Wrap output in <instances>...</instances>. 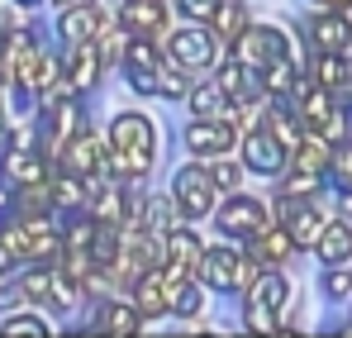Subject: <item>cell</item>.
<instances>
[{
    "mask_svg": "<svg viewBox=\"0 0 352 338\" xmlns=\"http://www.w3.org/2000/svg\"><path fill=\"white\" fill-rule=\"evenodd\" d=\"M153 148H157V134L143 114H115V124H110V167L119 176H143L153 167Z\"/></svg>",
    "mask_w": 352,
    "mask_h": 338,
    "instance_id": "6da1fadb",
    "label": "cell"
},
{
    "mask_svg": "<svg viewBox=\"0 0 352 338\" xmlns=\"http://www.w3.org/2000/svg\"><path fill=\"white\" fill-rule=\"evenodd\" d=\"M200 277L214 291H248V282L257 277V267L243 253H234V248H205L200 253Z\"/></svg>",
    "mask_w": 352,
    "mask_h": 338,
    "instance_id": "7a4b0ae2",
    "label": "cell"
},
{
    "mask_svg": "<svg viewBox=\"0 0 352 338\" xmlns=\"http://www.w3.org/2000/svg\"><path fill=\"white\" fill-rule=\"evenodd\" d=\"M167 57H172V67H181V72H205V67H214V62H219V34H210V29L190 24V29L172 34Z\"/></svg>",
    "mask_w": 352,
    "mask_h": 338,
    "instance_id": "3957f363",
    "label": "cell"
},
{
    "mask_svg": "<svg viewBox=\"0 0 352 338\" xmlns=\"http://www.w3.org/2000/svg\"><path fill=\"white\" fill-rule=\"evenodd\" d=\"M100 162H105V148H100V138H96L86 124L62 138V167L72 171V176L91 181V176H100Z\"/></svg>",
    "mask_w": 352,
    "mask_h": 338,
    "instance_id": "277c9868",
    "label": "cell"
},
{
    "mask_svg": "<svg viewBox=\"0 0 352 338\" xmlns=\"http://www.w3.org/2000/svg\"><path fill=\"white\" fill-rule=\"evenodd\" d=\"M172 200L181 205V215H210L214 210V181H210V171L200 167H181L172 181Z\"/></svg>",
    "mask_w": 352,
    "mask_h": 338,
    "instance_id": "5b68a950",
    "label": "cell"
},
{
    "mask_svg": "<svg viewBox=\"0 0 352 338\" xmlns=\"http://www.w3.org/2000/svg\"><path fill=\"white\" fill-rule=\"evenodd\" d=\"M234 43H238V62H248V67H257V72L286 53V34L272 29V24H248Z\"/></svg>",
    "mask_w": 352,
    "mask_h": 338,
    "instance_id": "8992f818",
    "label": "cell"
},
{
    "mask_svg": "<svg viewBox=\"0 0 352 338\" xmlns=\"http://www.w3.org/2000/svg\"><path fill=\"white\" fill-rule=\"evenodd\" d=\"M243 162L257 171V176H276V171L286 167V143L272 129H252L243 138Z\"/></svg>",
    "mask_w": 352,
    "mask_h": 338,
    "instance_id": "52a82bcc",
    "label": "cell"
},
{
    "mask_svg": "<svg viewBox=\"0 0 352 338\" xmlns=\"http://www.w3.org/2000/svg\"><path fill=\"white\" fill-rule=\"evenodd\" d=\"M200 238L190 233V229H167L162 233V262L157 267H167V272H181V277H195V267H200Z\"/></svg>",
    "mask_w": 352,
    "mask_h": 338,
    "instance_id": "ba28073f",
    "label": "cell"
},
{
    "mask_svg": "<svg viewBox=\"0 0 352 338\" xmlns=\"http://www.w3.org/2000/svg\"><path fill=\"white\" fill-rule=\"evenodd\" d=\"M214 220H219L224 233H234V238H252L257 229H267V205H262V200H252V196H234Z\"/></svg>",
    "mask_w": 352,
    "mask_h": 338,
    "instance_id": "9c48e42d",
    "label": "cell"
},
{
    "mask_svg": "<svg viewBox=\"0 0 352 338\" xmlns=\"http://www.w3.org/2000/svg\"><path fill=\"white\" fill-rule=\"evenodd\" d=\"M281 229L291 233L295 248H314V238H319L324 220H319V210L305 205L300 196H281Z\"/></svg>",
    "mask_w": 352,
    "mask_h": 338,
    "instance_id": "30bf717a",
    "label": "cell"
},
{
    "mask_svg": "<svg viewBox=\"0 0 352 338\" xmlns=\"http://www.w3.org/2000/svg\"><path fill=\"white\" fill-rule=\"evenodd\" d=\"M119 24H124L129 34H138V39H157V34L167 29V5H162V0H124Z\"/></svg>",
    "mask_w": 352,
    "mask_h": 338,
    "instance_id": "8fae6325",
    "label": "cell"
},
{
    "mask_svg": "<svg viewBox=\"0 0 352 338\" xmlns=\"http://www.w3.org/2000/svg\"><path fill=\"white\" fill-rule=\"evenodd\" d=\"M0 162H5V181H14V186H48V162H43L38 148L14 143Z\"/></svg>",
    "mask_w": 352,
    "mask_h": 338,
    "instance_id": "7c38bea8",
    "label": "cell"
},
{
    "mask_svg": "<svg viewBox=\"0 0 352 338\" xmlns=\"http://www.w3.org/2000/svg\"><path fill=\"white\" fill-rule=\"evenodd\" d=\"M214 81H219V91H224L234 105H252V101L262 96V76H257V67H248V62H224Z\"/></svg>",
    "mask_w": 352,
    "mask_h": 338,
    "instance_id": "4fadbf2b",
    "label": "cell"
},
{
    "mask_svg": "<svg viewBox=\"0 0 352 338\" xmlns=\"http://www.w3.org/2000/svg\"><path fill=\"white\" fill-rule=\"evenodd\" d=\"M309 34H314V43H319L324 53H348L352 48V19L343 14V10L314 14V19H309Z\"/></svg>",
    "mask_w": 352,
    "mask_h": 338,
    "instance_id": "5bb4252c",
    "label": "cell"
},
{
    "mask_svg": "<svg viewBox=\"0 0 352 338\" xmlns=\"http://www.w3.org/2000/svg\"><path fill=\"white\" fill-rule=\"evenodd\" d=\"M100 72H105V57H100V48L91 39L86 43H72V57H67V86L72 91H91L100 81Z\"/></svg>",
    "mask_w": 352,
    "mask_h": 338,
    "instance_id": "9a60e30c",
    "label": "cell"
},
{
    "mask_svg": "<svg viewBox=\"0 0 352 338\" xmlns=\"http://www.w3.org/2000/svg\"><path fill=\"white\" fill-rule=\"evenodd\" d=\"M234 134H238L234 119L214 114V119H200V124H190V129H186V143H190L195 153H224V148H234Z\"/></svg>",
    "mask_w": 352,
    "mask_h": 338,
    "instance_id": "2e32d148",
    "label": "cell"
},
{
    "mask_svg": "<svg viewBox=\"0 0 352 338\" xmlns=\"http://www.w3.org/2000/svg\"><path fill=\"white\" fill-rule=\"evenodd\" d=\"M286 295H291V286H286V277H276L272 267H267V272H257V277L248 282V305H252V310L276 315V310L286 305Z\"/></svg>",
    "mask_w": 352,
    "mask_h": 338,
    "instance_id": "e0dca14e",
    "label": "cell"
},
{
    "mask_svg": "<svg viewBox=\"0 0 352 338\" xmlns=\"http://www.w3.org/2000/svg\"><path fill=\"white\" fill-rule=\"evenodd\" d=\"M314 253H319V262H329V267H343L352 257V224H324L319 229V238H314Z\"/></svg>",
    "mask_w": 352,
    "mask_h": 338,
    "instance_id": "ac0fdd59",
    "label": "cell"
},
{
    "mask_svg": "<svg viewBox=\"0 0 352 338\" xmlns=\"http://www.w3.org/2000/svg\"><path fill=\"white\" fill-rule=\"evenodd\" d=\"M100 24H105V14H100L96 5H86V0L62 10V39H67V43H86V39H96Z\"/></svg>",
    "mask_w": 352,
    "mask_h": 338,
    "instance_id": "d6986e66",
    "label": "cell"
},
{
    "mask_svg": "<svg viewBox=\"0 0 352 338\" xmlns=\"http://www.w3.org/2000/svg\"><path fill=\"white\" fill-rule=\"evenodd\" d=\"M291 253H295V243H291L286 229H257V233H252V257H257L262 267H276V262H286Z\"/></svg>",
    "mask_w": 352,
    "mask_h": 338,
    "instance_id": "ffe728a7",
    "label": "cell"
},
{
    "mask_svg": "<svg viewBox=\"0 0 352 338\" xmlns=\"http://www.w3.org/2000/svg\"><path fill=\"white\" fill-rule=\"evenodd\" d=\"M133 295H138V315H167V291H162L157 267H148V272L133 282Z\"/></svg>",
    "mask_w": 352,
    "mask_h": 338,
    "instance_id": "44dd1931",
    "label": "cell"
},
{
    "mask_svg": "<svg viewBox=\"0 0 352 338\" xmlns=\"http://www.w3.org/2000/svg\"><path fill=\"white\" fill-rule=\"evenodd\" d=\"M100 334H138L143 319H138V305H105L100 319H96Z\"/></svg>",
    "mask_w": 352,
    "mask_h": 338,
    "instance_id": "7402d4cb",
    "label": "cell"
},
{
    "mask_svg": "<svg viewBox=\"0 0 352 338\" xmlns=\"http://www.w3.org/2000/svg\"><path fill=\"white\" fill-rule=\"evenodd\" d=\"M314 86H324V91L348 86V62H343V53H319V62H314Z\"/></svg>",
    "mask_w": 352,
    "mask_h": 338,
    "instance_id": "603a6c76",
    "label": "cell"
},
{
    "mask_svg": "<svg viewBox=\"0 0 352 338\" xmlns=\"http://www.w3.org/2000/svg\"><path fill=\"white\" fill-rule=\"evenodd\" d=\"M48 196H53V205H58V210H76V205L86 200V181H81V176H72V171H62L58 181H48Z\"/></svg>",
    "mask_w": 352,
    "mask_h": 338,
    "instance_id": "cb8c5ba5",
    "label": "cell"
},
{
    "mask_svg": "<svg viewBox=\"0 0 352 338\" xmlns=\"http://www.w3.org/2000/svg\"><path fill=\"white\" fill-rule=\"evenodd\" d=\"M214 29H219V39H238V34L248 29V10H243L238 0H219V10H214Z\"/></svg>",
    "mask_w": 352,
    "mask_h": 338,
    "instance_id": "d4e9b609",
    "label": "cell"
},
{
    "mask_svg": "<svg viewBox=\"0 0 352 338\" xmlns=\"http://www.w3.org/2000/svg\"><path fill=\"white\" fill-rule=\"evenodd\" d=\"M224 101H229V96H224V91H219V81H214V86H200V91L190 96V110L214 119V114H224Z\"/></svg>",
    "mask_w": 352,
    "mask_h": 338,
    "instance_id": "484cf974",
    "label": "cell"
},
{
    "mask_svg": "<svg viewBox=\"0 0 352 338\" xmlns=\"http://www.w3.org/2000/svg\"><path fill=\"white\" fill-rule=\"evenodd\" d=\"M329 167H333V176H338V186L352 196V148H338V153L329 158Z\"/></svg>",
    "mask_w": 352,
    "mask_h": 338,
    "instance_id": "4316f807",
    "label": "cell"
},
{
    "mask_svg": "<svg viewBox=\"0 0 352 338\" xmlns=\"http://www.w3.org/2000/svg\"><path fill=\"white\" fill-rule=\"evenodd\" d=\"M210 181H214V186H224V191H238L243 171H238L234 162H214V167H210Z\"/></svg>",
    "mask_w": 352,
    "mask_h": 338,
    "instance_id": "83f0119b",
    "label": "cell"
},
{
    "mask_svg": "<svg viewBox=\"0 0 352 338\" xmlns=\"http://www.w3.org/2000/svg\"><path fill=\"white\" fill-rule=\"evenodd\" d=\"M319 191V171H295L286 181V196H314Z\"/></svg>",
    "mask_w": 352,
    "mask_h": 338,
    "instance_id": "f1b7e54d",
    "label": "cell"
},
{
    "mask_svg": "<svg viewBox=\"0 0 352 338\" xmlns=\"http://www.w3.org/2000/svg\"><path fill=\"white\" fill-rule=\"evenodd\" d=\"M5 334H48V324L43 319H34V315H19V319H5Z\"/></svg>",
    "mask_w": 352,
    "mask_h": 338,
    "instance_id": "f546056e",
    "label": "cell"
},
{
    "mask_svg": "<svg viewBox=\"0 0 352 338\" xmlns=\"http://www.w3.org/2000/svg\"><path fill=\"white\" fill-rule=\"evenodd\" d=\"M181 5V14H190V19H214V10H219V0H176Z\"/></svg>",
    "mask_w": 352,
    "mask_h": 338,
    "instance_id": "4dcf8cb0",
    "label": "cell"
},
{
    "mask_svg": "<svg viewBox=\"0 0 352 338\" xmlns=\"http://www.w3.org/2000/svg\"><path fill=\"white\" fill-rule=\"evenodd\" d=\"M324 291H329L333 300H343V295H352V277L348 272H329V277H324Z\"/></svg>",
    "mask_w": 352,
    "mask_h": 338,
    "instance_id": "1f68e13d",
    "label": "cell"
},
{
    "mask_svg": "<svg viewBox=\"0 0 352 338\" xmlns=\"http://www.w3.org/2000/svg\"><path fill=\"white\" fill-rule=\"evenodd\" d=\"M324 5H329V10H348L352 0H324Z\"/></svg>",
    "mask_w": 352,
    "mask_h": 338,
    "instance_id": "d6a6232c",
    "label": "cell"
},
{
    "mask_svg": "<svg viewBox=\"0 0 352 338\" xmlns=\"http://www.w3.org/2000/svg\"><path fill=\"white\" fill-rule=\"evenodd\" d=\"M19 5H38V0H19Z\"/></svg>",
    "mask_w": 352,
    "mask_h": 338,
    "instance_id": "836d02e7",
    "label": "cell"
},
{
    "mask_svg": "<svg viewBox=\"0 0 352 338\" xmlns=\"http://www.w3.org/2000/svg\"><path fill=\"white\" fill-rule=\"evenodd\" d=\"M348 81H352V62H348Z\"/></svg>",
    "mask_w": 352,
    "mask_h": 338,
    "instance_id": "e575fe53",
    "label": "cell"
}]
</instances>
